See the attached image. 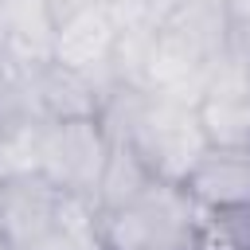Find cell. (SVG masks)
<instances>
[{
    "label": "cell",
    "mask_w": 250,
    "mask_h": 250,
    "mask_svg": "<svg viewBox=\"0 0 250 250\" xmlns=\"http://www.w3.org/2000/svg\"><path fill=\"white\" fill-rule=\"evenodd\" d=\"M125 145L141 156V164L152 172V180H164V184H184L188 172L199 164V156L211 148V141L199 125L195 102L152 94V90H148Z\"/></svg>",
    "instance_id": "6da1fadb"
},
{
    "label": "cell",
    "mask_w": 250,
    "mask_h": 250,
    "mask_svg": "<svg viewBox=\"0 0 250 250\" xmlns=\"http://www.w3.org/2000/svg\"><path fill=\"white\" fill-rule=\"evenodd\" d=\"M113 141L102 129L98 117H70V121H47L43 133V156H39V172L74 195L94 199L102 172L109 164Z\"/></svg>",
    "instance_id": "7a4b0ae2"
},
{
    "label": "cell",
    "mask_w": 250,
    "mask_h": 250,
    "mask_svg": "<svg viewBox=\"0 0 250 250\" xmlns=\"http://www.w3.org/2000/svg\"><path fill=\"white\" fill-rule=\"evenodd\" d=\"M62 188L43 172H23L0 180V234L8 250H43Z\"/></svg>",
    "instance_id": "3957f363"
},
{
    "label": "cell",
    "mask_w": 250,
    "mask_h": 250,
    "mask_svg": "<svg viewBox=\"0 0 250 250\" xmlns=\"http://www.w3.org/2000/svg\"><path fill=\"white\" fill-rule=\"evenodd\" d=\"M207 211L250 207V145H211L180 184Z\"/></svg>",
    "instance_id": "277c9868"
},
{
    "label": "cell",
    "mask_w": 250,
    "mask_h": 250,
    "mask_svg": "<svg viewBox=\"0 0 250 250\" xmlns=\"http://www.w3.org/2000/svg\"><path fill=\"white\" fill-rule=\"evenodd\" d=\"M113 47H117V27L105 20L102 8H78L51 35L55 62L74 66V70H86V74L98 62H113Z\"/></svg>",
    "instance_id": "5b68a950"
},
{
    "label": "cell",
    "mask_w": 250,
    "mask_h": 250,
    "mask_svg": "<svg viewBox=\"0 0 250 250\" xmlns=\"http://www.w3.org/2000/svg\"><path fill=\"white\" fill-rule=\"evenodd\" d=\"M43 250H109V246H105V230H102V211H98V203L86 199V195L62 191Z\"/></svg>",
    "instance_id": "8992f818"
},
{
    "label": "cell",
    "mask_w": 250,
    "mask_h": 250,
    "mask_svg": "<svg viewBox=\"0 0 250 250\" xmlns=\"http://www.w3.org/2000/svg\"><path fill=\"white\" fill-rule=\"evenodd\" d=\"M223 12H227L230 39L250 47V0H223Z\"/></svg>",
    "instance_id": "52a82bcc"
},
{
    "label": "cell",
    "mask_w": 250,
    "mask_h": 250,
    "mask_svg": "<svg viewBox=\"0 0 250 250\" xmlns=\"http://www.w3.org/2000/svg\"><path fill=\"white\" fill-rule=\"evenodd\" d=\"M8 98V82H4V70H0V102Z\"/></svg>",
    "instance_id": "ba28073f"
},
{
    "label": "cell",
    "mask_w": 250,
    "mask_h": 250,
    "mask_svg": "<svg viewBox=\"0 0 250 250\" xmlns=\"http://www.w3.org/2000/svg\"><path fill=\"white\" fill-rule=\"evenodd\" d=\"M0 250H8V246H4V234H0Z\"/></svg>",
    "instance_id": "9c48e42d"
}]
</instances>
